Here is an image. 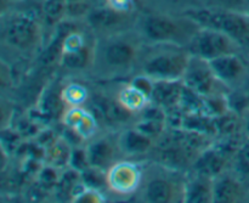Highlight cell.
Masks as SVG:
<instances>
[{
  "instance_id": "cell-1",
  "label": "cell",
  "mask_w": 249,
  "mask_h": 203,
  "mask_svg": "<svg viewBox=\"0 0 249 203\" xmlns=\"http://www.w3.org/2000/svg\"><path fill=\"white\" fill-rule=\"evenodd\" d=\"M187 15L191 21L203 28L220 31L230 37L240 46L249 48V17L233 10H190Z\"/></svg>"
},
{
  "instance_id": "cell-2",
  "label": "cell",
  "mask_w": 249,
  "mask_h": 203,
  "mask_svg": "<svg viewBox=\"0 0 249 203\" xmlns=\"http://www.w3.org/2000/svg\"><path fill=\"white\" fill-rule=\"evenodd\" d=\"M238 45L235 40L225 33L216 29L203 28L195 34L192 39V50L198 57L209 61L219 56L233 54L235 46Z\"/></svg>"
},
{
  "instance_id": "cell-3",
  "label": "cell",
  "mask_w": 249,
  "mask_h": 203,
  "mask_svg": "<svg viewBox=\"0 0 249 203\" xmlns=\"http://www.w3.org/2000/svg\"><path fill=\"white\" fill-rule=\"evenodd\" d=\"M189 61L182 54H162L146 62L145 72L155 80H178L184 77Z\"/></svg>"
},
{
  "instance_id": "cell-4",
  "label": "cell",
  "mask_w": 249,
  "mask_h": 203,
  "mask_svg": "<svg viewBox=\"0 0 249 203\" xmlns=\"http://www.w3.org/2000/svg\"><path fill=\"white\" fill-rule=\"evenodd\" d=\"M40 36V27L38 22L28 15H18L14 17L6 29V39L12 46L17 49L32 48L38 41Z\"/></svg>"
},
{
  "instance_id": "cell-5",
  "label": "cell",
  "mask_w": 249,
  "mask_h": 203,
  "mask_svg": "<svg viewBox=\"0 0 249 203\" xmlns=\"http://www.w3.org/2000/svg\"><path fill=\"white\" fill-rule=\"evenodd\" d=\"M184 83L189 89L201 95H207L213 88L214 80L216 79L212 72L209 62L204 58H191L187 65L186 72L184 74Z\"/></svg>"
},
{
  "instance_id": "cell-6",
  "label": "cell",
  "mask_w": 249,
  "mask_h": 203,
  "mask_svg": "<svg viewBox=\"0 0 249 203\" xmlns=\"http://www.w3.org/2000/svg\"><path fill=\"white\" fill-rule=\"evenodd\" d=\"M140 174L135 166L130 163H119L112 167L106 175V184L117 194H130L136 189Z\"/></svg>"
},
{
  "instance_id": "cell-7",
  "label": "cell",
  "mask_w": 249,
  "mask_h": 203,
  "mask_svg": "<svg viewBox=\"0 0 249 203\" xmlns=\"http://www.w3.org/2000/svg\"><path fill=\"white\" fill-rule=\"evenodd\" d=\"M146 36L155 41L174 40L179 37L180 28L175 21L164 16H151L143 24Z\"/></svg>"
},
{
  "instance_id": "cell-8",
  "label": "cell",
  "mask_w": 249,
  "mask_h": 203,
  "mask_svg": "<svg viewBox=\"0 0 249 203\" xmlns=\"http://www.w3.org/2000/svg\"><path fill=\"white\" fill-rule=\"evenodd\" d=\"M208 62L216 79L226 83L240 79L245 72V66L235 54L219 56L213 60H209Z\"/></svg>"
},
{
  "instance_id": "cell-9",
  "label": "cell",
  "mask_w": 249,
  "mask_h": 203,
  "mask_svg": "<svg viewBox=\"0 0 249 203\" xmlns=\"http://www.w3.org/2000/svg\"><path fill=\"white\" fill-rule=\"evenodd\" d=\"M184 87L178 80H156L152 99L163 107H173L181 100Z\"/></svg>"
},
{
  "instance_id": "cell-10",
  "label": "cell",
  "mask_w": 249,
  "mask_h": 203,
  "mask_svg": "<svg viewBox=\"0 0 249 203\" xmlns=\"http://www.w3.org/2000/svg\"><path fill=\"white\" fill-rule=\"evenodd\" d=\"M121 14L122 11H118L107 4L102 6H94L87 17L89 23L95 28H109L121 21Z\"/></svg>"
},
{
  "instance_id": "cell-11",
  "label": "cell",
  "mask_w": 249,
  "mask_h": 203,
  "mask_svg": "<svg viewBox=\"0 0 249 203\" xmlns=\"http://www.w3.org/2000/svg\"><path fill=\"white\" fill-rule=\"evenodd\" d=\"M242 197V187L236 180L223 178L213 187V201L220 203L237 202Z\"/></svg>"
},
{
  "instance_id": "cell-12",
  "label": "cell",
  "mask_w": 249,
  "mask_h": 203,
  "mask_svg": "<svg viewBox=\"0 0 249 203\" xmlns=\"http://www.w3.org/2000/svg\"><path fill=\"white\" fill-rule=\"evenodd\" d=\"M146 197L153 203H167L174 197V186L167 180L156 179L147 185Z\"/></svg>"
},
{
  "instance_id": "cell-13",
  "label": "cell",
  "mask_w": 249,
  "mask_h": 203,
  "mask_svg": "<svg viewBox=\"0 0 249 203\" xmlns=\"http://www.w3.org/2000/svg\"><path fill=\"white\" fill-rule=\"evenodd\" d=\"M88 160L91 167L102 168L113 157V148L107 141L100 140L92 144L87 151Z\"/></svg>"
},
{
  "instance_id": "cell-14",
  "label": "cell",
  "mask_w": 249,
  "mask_h": 203,
  "mask_svg": "<svg viewBox=\"0 0 249 203\" xmlns=\"http://www.w3.org/2000/svg\"><path fill=\"white\" fill-rule=\"evenodd\" d=\"M68 0H45L43 4V14L49 26H57L67 15Z\"/></svg>"
},
{
  "instance_id": "cell-15",
  "label": "cell",
  "mask_w": 249,
  "mask_h": 203,
  "mask_svg": "<svg viewBox=\"0 0 249 203\" xmlns=\"http://www.w3.org/2000/svg\"><path fill=\"white\" fill-rule=\"evenodd\" d=\"M106 61L109 65L124 66L130 62L134 57V50L130 45L124 43L112 44L106 50Z\"/></svg>"
},
{
  "instance_id": "cell-16",
  "label": "cell",
  "mask_w": 249,
  "mask_h": 203,
  "mask_svg": "<svg viewBox=\"0 0 249 203\" xmlns=\"http://www.w3.org/2000/svg\"><path fill=\"white\" fill-rule=\"evenodd\" d=\"M224 166V160L220 155L213 151H208L204 153L196 163V169L203 175L207 177H214L221 170Z\"/></svg>"
},
{
  "instance_id": "cell-17",
  "label": "cell",
  "mask_w": 249,
  "mask_h": 203,
  "mask_svg": "<svg viewBox=\"0 0 249 203\" xmlns=\"http://www.w3.org/2000/svg\"><path fill=\"white\" fill-rule=\"evenodd\" d=\"M151 138L139 130H130L124 135L123 148L130 153H143L150 148Z\"/></svg>"
},
{
  "instance_id": "cell-18",
  "label": "cell",
  "mask_w": 249,
  "mask_h": 203,
  "mask_svg": "<svg viewBox=\"0 0 249 203\" xmlns=\"http://www.w3.org/2000/svg\"><path fill=\"white\" fill-rule=\"evenodd\" d=\"M146 99L147 97L142 94L141 92H139L136 88H134L133 85H130L126 89L122 90L121 94H119L118 101L128 110L129 112L139 111V110H142L143 106L146 104Z\"/></svg>"
},
{
  "instance_id": "cell-19",
  "label": "cell",
  "mask_w": 249,
  "mask_h": 203,
  "mask_svg": "<svg viewBox=\"0 0 249 203\" xmlns=\"http://www.w3.org/2000/svg\"><path fill=\"white\" fill-rule=\"evenodd\" d=\"M213 200V187L204 180L192 183L186 192V201L191 203H207Z\"/></svg>"
},
{
  "instance_id": "cell-20",
  "label": "cell",
  "mask_w": 249,
  "mask_h": 203,
  "mask_svg": "<svg viewBox=\"0 0 249 203\" xmlns=\"http://www.w3.org/2000/svg\"><path fill=\"white\" fill-rule=\"evenodd\" d=\"M61 60L70 68H83L89 61V49L83 45L75 50L66 51L61 56Z\"/></svg>"
},
{
  "instance_id": "cell-21",
  "label": "cell",
  "mask_w": 249,
  "mask_h": 203,
  "mask_svg": "<svg viewBox=\"0 0 249 203\" xmlns=\"http://www.w3.org/2000/svg\"><path fill=\"white\" fill-rule=\"evenodd\" d=\"M99 106L105 113V116L108 117L111 121H125L130 113L121 102L112 101L109 99H102Z\"/></svg>"
},
{
  "instance_id": "cell-22",
  "label": "cell",
  "mask_w": 249,
  "mask_h": 203,
  "mask_svg": "<svg viewBox=\"0 0 249 203\" xmlns=\"http://www.w3.org/2000/svg\"><path fill=\"white\" fill-rule=\"evenodd\" d=\"M162 127H163L162 121L143 118V121L138 126V130L151 138V136L158 135V134H160V131L162 130Z\"/></svg>"
},
{
  "instance_id": "cell-23",
  "label": "cell",
  "mask_w": 249,
  "mask_h": 203,
  "mask_svg": "<svg viewBox=\"0 0 249 203\" xmlns=\"http://www.w3.org/2000/svg\"><path fill=\"white\" fill-rule=\"evenodd\" d=\"M85 96H87L85 90L78 85H71L65 90V99L71 105L80 104V102L84 101Z\"/></svg>"
},
{
  "instance_id": "cell-24",
  "label": "cell",
  "mask_w": 249,
  "mask_h": 203,
  "mask_svg": "<svg viewBox=\"0 0 249 203\" xmlns=\"http://www.w3.org/2000/svg\"><path fill=\"white\" fill-rule=\"evenodd\" d=\"M134 88L142 92L147 99L152 97L153 90H155V83H152L148 77H138L133 80L131 83Z\"/></svg>"
},
{
  "instance_id": "cell-25",
  "label": "cell",
  "mask_w": 249,
  "mask_h": 203,
  "mask_svg": "<svg viewBox=\"0 0 249 203\" xmlns=\"http://www.w3.org/2000/svg\"><path fill=\"white\" fill-rule=\"evenodd\" d=\"M78 174L77 173H74L73 170H71V172H68L67 174L63 175L62 180L60 182V189L61 191L65 192V194H70V192H72L73 190H74L75 187V184H77L78 182Z\"/></svg>"
},
{
  "instance_id": "cell-26",
  "label": "cell",
  "mask_w": 249,
  "mask_h": 203,
  "mask_svg": "<svg viewBox=\"0 0 249 203\" xmlns=\"http://www.w3.org/2000/svg\"><path fill=\"white\" fill-rule=\"evenodd\" d=\"M71 162H72L74 169L85 170L88 169V166H90L89 160H88V153L84 151L77 150L71 156Z\"/></svg>"
},
{
  "instance_id": "cell-27",
  "label": "cell",
  "mask_w": 249,
  "mask_h": 203,
  "mask_svg": "<svg viewBox=\"0 0 249 203\" xmlns=\"http://www.w3.org/2000/svg\"><path fill=\"white\" fill-rule=\"evenodd\" d=\"M96 169V168H95ZM95 169H85L83 173V179H84L85 184L90 187H97L101 186L102 183H104V178L97 173V170Z\"/></svg>"
},
{
  "instance_id": "cell-28",
  "label": "cell",
  "mask_w": 249,
  "mask_h": 203,
  "mask_svg": "<svg viewBox=\"0 0 249 203\" xmlns=\"http://www.w3.org/2000/svg\"><path fill=\"white\" fill-rule=\"evenodd\" d=\"M107 4L118 11L125 12L131 6V0H106Z\"/></svg>"
},
{
  "instance_id": "cell-29",
  "label": "cell",
  "mask_w": 249,
  "mask_h": 203,
  "mask_svg": "<svg viewBox=\"0 0 249 203\" xmlns=\"http://www.w3.org/2000/svg\"><path fill=\"white\" fill-rule=\"evenodd\" d=\"M75 201L77 202H100V199H99V195L95 194V192L92 191H88V192H82V194H79Z\"/></svg>"
},
{
  "instance_id": "cell-30",
  "label": "cell",
  "mask_w": 249,
  "mask_h": 203,
  "mask_svg": "<svg viewBox=\"0 0 249 203\" xmlns=\"http://www.w3.org/2000/svg\"><path fill=\"white\" fill-rule=\"evenodd\" d=\"M241 161L242 165L249 168V146H246L242 151H241Z\"/></svg>"
},
{
  "instance_id": "cell-31",
  "label": "cell",
  "mask_w": 249,
  "mask_h": 203,
  "mask_svg": "<svg viewBox=\"0 0 249 203\" xmlns=\"http://www.w3.org/2000/svg\"><path fill=\"white\" fill-rule=\"evenodd\" d=\"M85 1V0H68V4H72V2H80Z\"/></svg>"
},
{
  "instance_id": "cell-32",
  "label": "cell",
  "mask_w": 249,
  "mask_h": 203,
  "mask_svg": "<svg viewBox=\"0 0 249 203\" xmlns=\"http://www.w3.org/2000/svg\"><path fill=\"white\" fill-rule=\"evenodd\" d=\"M246 12L249 14V0H247V7H246Z\"/></svg>"
},
{
  "instance_id": "cell-33",
  "label": "cell",
  "mask_w": 249,
  "mask_h": 203,
  "mask_svg": "<svg viewBox=\"0 0 249 203\" xmlns=\"http://www.w3.org/2000/svg\"><path fill=\"white\" fill-rule=\"evenodd\" d=\"M247 128H248V131H249V122H248V126H247Z\"/></svg>"
}]
</instances>
